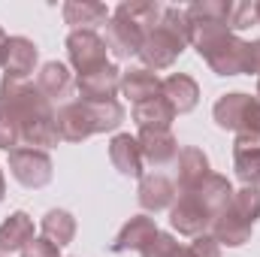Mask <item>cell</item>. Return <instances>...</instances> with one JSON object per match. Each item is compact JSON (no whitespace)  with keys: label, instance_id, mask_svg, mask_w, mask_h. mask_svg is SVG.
<instances>
[{"label":"cell","instance_id":"cell-10","mask_svg":"<svg viewBox=\"0 0 260 257\" xmlns=\"http://www.w3.org/2000/svg\"><path fill=\"white\" fill-rule=\"evenodd\" d=\"M55 124H58V136L67 142H85L88 136H94V118H91V109L88 103L79 97V100H70L64 106H58L55 112Z\"/></svg>","mask_w":260,"mask_h":257},{"label":"cell","instance_id":"cell-17","mask_svg":"<svg viewBox=\"0 0 260 257\" xmlns=\"http://www.w3.org/2000/svg\"><path fill=\"white\" fill-rule=\"evenodd\" d=\"M209 173L212 170H209V157H206L203 148H194V145L182 148L179 157H176V191L179 194L194 191L197 185L206 182Z\"/></svg>","mask_w":260,"mask_h":257},{"label":"cell","instance_id":"cell-24","mask_svg":"<svg viewBox=\"0 0 260 257\" xmlns=\"http://www.w3.org/2000/svg\"><path fill=\"white\" fill-rule=\"evenodd\" d=\"M30 239H34V221L27 212H12L0 224V254L21 251Z\"/></svg>","mask_w":260,"mask_h":257},{"label":"cell","instance_id":"cell-2","mask_svg":"<svg viewBox=\"0 0 260 257\" xmlns=\"http://www.w3.org/2000/svg\"><path fill=\"white\" fill-rule=\"evenodd\" d=\"M191 43V18L188 9L182 6H164L160 21L145 34L142 49H139V61L145 70H167L179 61V55L188 49Z\"/></svg>","mask_w":260,"mask_h":257},{"label":"cell","instance_id":"cell-1","mask_svg":"<svg viewBox=\"0 0 260 257\" xmlns=\"http://www.w3.org/2000/svg\"><path fill=\"white\" fill-rule=\"evenodd\" d=\"M0 106L12 115L21 133V145L30 148H55L61 142L55 124V103L27 79H0Z\"/></svg>","mask_w":260,"mask_h":257},{"label":"cell","instance_id":"cell-5","mask_svg":"<svg viewBox=\"0 0 260 257\" xmlns=\"http://www.w3.org/2000/svg\"><path fill=\"white\" fill-rule=\"evenodd\" d=\"M212 118L221 130H230L236 136H260V97L233 91L218 97Z\"/></svg>","mask_w":260,"mask_h":257},{"label":"cell","instance_id":"cell-6","mask_svg":"<svg viewBox=\"0 0 260 257\" xmlns=\"http://www.w3.org/2000/svg\"><path fill=\"white\" fill-rule=\"evenodd\" d=\"M9 173L18 185L24 188H46L55 176V164L49 157V151L43 148H30V145H18L9 151Z\"/></svg>","mask_w":260,"mask_h":257},{"label":"cell","instance_id":"cell-23","mask_svg":"<svg viewBox=\"0 0 260 257\" xmlns=\"http://www.w3.org/2000/svg\"><path fill=\"white\" fill-rule=\"evenodd\" d=\"M164 97L170 100L176 115H185V112H191L200 103V85L188 73H173V76L164 79Z\"/></svg>","mask_w":260,"mask_h":257},{"label":"cell","instance_id":"cell-19","mask_svg":"<svg viewBox=\"0 0 260 257\" xmlns=\"http://www.w3.org/2000/svg\"><path fill=\"white\" fill-rule=\"evenodd\" d=\"M121 94L127 97L130 103H145L164 94V79H157L151 70L145 67H130L121 73Z\"/></svg>","mask_w":260,"mask_h":257},{"label":"cell","instance_id":"cell-8","mask_svg":"<svg viewBox=\"0 0 260 257\" xmlns=\"http://www.w3.org/2000/svg\"><path fill=\"white\" fill-rule=\"evenodd\" d=\"M67 55H70V64H73V70L79 76L109 64L106 61V55H109L106 40L97 30H70V37H67Z\"/></svg>","mask_w":260,"mask_h":257},{"label":"cell","instance_id":"cell-32","mask_svg":"<svg viewBox=\"0 0 260 257\" xmlns=\"http://www.w3.org/2000/svg\"><path fill=\"white\" fill-rule=\"evenodd\" d=\"M191 251H194V257H221V245L215 242L212 233H203L191 242Z\"/></svg>","mask_w":260,"mask_h":257},{"label":"cell","instance_id":"cell-22","mask_svg":"<svg viewBox=\"0 0 260 257\" xmlns=\"http://www.w3.org/2000/svg\"><path fill=\"white\" fill-rule=\"evenodd\" d=\"M130 118L139 130H170V124L176 121V109L170 106V100L160 94L154 100H145V103H136L130 109Z\"/></svg>","mask_w":260,"mask_h":257},{"label":"cell","instance_id":"cell-37","mask_svg":"<svg viewBox=\"0 0 260 257\" xmlns=\"http://www.w3.org/2000/svg\"><path fill=\"white\" fill-rule=\"evenodd\" d=\"M257 97H260V79H257Z\"/></svg>","mask_w":260,"mask_h":257},{"label":"cell","instance_id":"cell-21","mask_svg":"<svg viewBox=\"0 0 260 257\" xmlns=\"http://www.w3.org/2000/svg\"><path fill=\"white\" fill-rule=\"evenodd\" d=\"M61 12H64V21L73 30H94L112 18L106 3H97V0H70V3H64Z\"/></svg>","mask_w":260,"mask_h":257},{"label":"cell","instance_id":"cell-12","mask_svg":"<svg viewBox=\"0 0 260 257\" xmlns=\"http://www.w3.org/2000/svg\"><path fill=\"white\" fill-rule=\"evenodd\" d=\"M76 88H79L82 100H118L121 70L115 64H106L100 70L82 73V76H76Z\"/></svg>","mask_w":260,"mask_h":257},{"label":"cell","instance_id":"cell-33","mask_svg":"<svg viewBox=\"0 0 260 257\" xmlns=\"http://www.w3.org/2000/svg\"><path fill=\"white\" fill-rule=\"evenodd\" d=\"M245 73L251 76H257L260 79V40H251L248 46H245Z\"/></svg>","mask_w":260,"mask_h":257},{"label":"cell","instance_id":"cell-36","mask_svg":"<svg viewBox=\"0 0 260 257\" xmlns=\"http://www.w3.org/2000/svg\"><path fill=\"white\" fill-rule=\"evenodd\" d=\"M254 18H257V24H260V3H254Z\"/></svg>","mask_w":260,"mask_h":257},{"label":"cell","instance_id":"cell-38","mask_svg":"<svg viewBox=\"0 0 260 257\" xmlns=\"http://www.w3.org/2000/svg\"><path fill=\"white\" fill-rule=\"evenodd\" d=\"M0 257H3V254H0Z\"/></svg>","mask_w":260,"mask_h":257},{"label":"cell","instance_id":"cell-16","mask_svg":"<svg viewBox=\"0 0 260 257\" xmlns=\"http://www.w3.org/2000/svg\"><path fill=\"white\" fill-rule=\"evenodd\" d=\"M160 230H157V224H154V218H148V215H133L127 224L118 230V236L109 242V251L112 254H124V251H142L154 236H157Z\"/></svg>","mask_w":260,"mask_h":257},{"label":"cell","instance_id":"cell-9","mask_svg":"<svg viewBox=\"0 0 260 257\" xmlns=\"http://www.w3.org/2000/svg\"><path fill=\"white\" fill-rule=\"evenodd\" d=\"M145 27L136 24L133 18L121 15V12H112V18L106 21V49L118 58V61H130L133 55L139 58V49H142V40H145Z\"/></svg>","mask_w":260,"mask_h":257},{"label":"cell","instance_id":"cell-18","mask_svg":"<svg viewBox=\"0 0 260 257\" xmlns=\"http://www.w3.org/2000/svg\"><path fill=\"white\" fill-rule=\"evenodd\" d=\"M233 170L245 188H260V136H236Z\"/></svg>","mask_w":260,"mask_h":257},{"label":"cell","instance_id":"cell-28","mask_svg":"<svg viewBox=\"0 0 260 257\" xmlns=\"http://www.w3.org/2000/svg\"><path fill=\"white\" fill-rule=\"evenodd\" d=\"M142 257H194L191 251V245H182L176 236H170V233H157L142 251Z\"/></svg>","mask_w":260,"mask_h":257},{"label":"cell","instance_id":"cell-7","mask_svg":"<svg viewBox=\"0 0 260 257\" xmlns=\"http://www.w3.org/2000/svg\"><path fill=\"white\" fill-rule=\"evenodd\" d=\"M212 221H215V215L203 206V200L197 197L194 191H185L176 197V203L170 206V224H173V230H179L182 236H203V233H209L212 230Z\"/></svg>","mask_w":260,"mask_h":257},{"label":"cell","instance_id":"cell-20","mask_svg":"<svg viewBox=\"0 0 260 257\" xmlns=\"http://www.w3.org/2000/svg\"><path fill=\"white\" fill-rule=\"evenodd\" d=\"M37 88L52 100V103H70V94H73V76H70V70L67 64L61 61H49V64L40 67V73H37Z\"/></svg>","mask_w":260,"mask_h":257},{"label":"cell","instance_id":"cell-25","mask_svg":"<svg viewBox=\"0 0 260 257\" xmlns=\"http://www.w3.org/2000/svg\"><path fill=\"white\" fill-rule=\"evenodd\" d=\"M40 230H43V236L49 242H55L58 248H64L76 236V218L70 212H64V209H49L43 215V221H40Z\"/></svg>","mask_w":260,"mask_h":257},{"label":"cell","instance_id":"cell-31","mask_svg":"<svg viewBox=\"0 0 260 257\" xmlns=\"http://www.w3.org/2000/svg\"><path fill=\"white\" fill-rule=\"evenodd\" d=\"M21 257H61V248L55 245V242H49L46 236H34L24 248H21Z\"/></svg>","mask_w":260,"mask_h":257},{"label":"cell","instance_id":"cell-29","mask_svg":"<svg viewBox=\"0 0 260 257\" xmlns=\"http://www.w3.org/2000/svg\"><path fill=\"white\" fill-rule=\"evenodd\" d=\"M21 145V133H18V124L12 121V115L0 106V148L3 151H12Z\"/></svg>","mask_w":260,"mask_h":257},{"label":"cell","instance_id":"cell-4","mask_svg":"<svg viewBox=\"0 0 260 257\" xmlns=\"http://www.w3.org/2000/svg\"><path fill=\"white\" fill-rule=\"evenodd\" d=\"M260 218V188H239L233 191V200L227 203V209L212 221V236L218 245H227V248H242L251 233H254V224Z\"/></svg>","mask_w":260,"mask_h":257},{"label":"cell","instance_id":"cell-15","mask_svg":"<svg viewBox=\"0 0 260 257\" xmlns=\"http://www.w3.org/2000/svg\"><path fill=\"white\" fill-rule=\"evenodd\" d=\"M176 182L167 179L164 173H145L139 179V191H136V200L145 212H160V209H170L176 203Z\"/></svg>","mask_w":260,"mask_h":257},{"label":"cell","instance_id":"cell-35","mask_svg":"<svg viewBox=\"0 0 260 257\" xmlns=\"http://www.w3.org/2000/svg\"><path fill=\"white\" fill-rule=\"evenodd\" d=\"M6 197V179H3V170H0V200Z\"/></svg>","mask_w":260,"mask_h":257},{"label":"cell","instance_id":"cell-3","mask_svg":"<svg viewBox=\"0 0 260 257\" xmlns=\"http://www.w3.org/2000/svg\"><path fill=\"white\" fill-rule=\"evenodd\" d=\"M191 46L212 67L215 76L245 73V40H239L227 24H191Z\"/></svg>","mask_w":260,"mask_h":257},{"label":"cell","instance_id":"cell-26","mask_svg":"<svg viewBox=\"0 0 260 257\" xmlns=\"http://www.w3.org/2000/svg\"><path fill=\"white\" fill-rule=\"evenodd\" d=\"M85 103H88V109H91V118H94L97 133L121 127V121H124V106H121V100H85Z\"/></svg>","mask_w":260,"mask_h":257},{"label":"cell","instance_id":"cell-14","mask_svg":"<svg viewBox=\"0 0 260 257\" xmlns=\"http://www.w3.org/2000/svg\"><path fill=\"white\" fill-rule=\"evenodd\" d=\"M40 61V49L34 46V40L27 37H9L3 46V76L9 79H27Z\"/></svg>","mask_w":260,"mask_h":257},{"label":"cell","instance_id":"cell-30","mask_svg":"<svg viewBox=\"0 0 260 257\" xmlns=\"http://www.w3.org/2000/svg\"><path fill=\"white\" fill-rule=\"evenodd\" d=\"M251 24H257V18H254V3H233L230 30L236 34V30H245V27H251Z\"/></svg>","mask_w":260,"mask_h":257},{"label":"cell","instance_id":"cell-34","mask_svg":"<svg viewBox=\"0 0 260 257\" xmlns=\"http://www.w3.org/2000/svg\"><path fill=\"white\" fill-rule=\"evenodd\" d=\"M6 40H9V37H6L3 27H0V67H3V46H6Z\"/></svg>","mask_w":260,"mask_h":257},{"label":"cell","instance_id":"cell-11","mask_svg":"<svg viewBox=\"0 0 260 257\" xmlns=\"http://www.w3.org/2000/svg\"><path fill=\"white\" fill-rule=\"evenodd\" d=\"M139 148H142V160L151 170H164V167H176L179 157V142L170 130H139Z\"/></svg>","mask_w":260,"mask_h":257},{"label":"cell","instance_id":"cell-27","mask_svg":"<svg viewBox=\"0 0 260 257\" xmlns=\"http://www.w3.org/2000/svg\"><path fill=\"white\" fill-rule=\"evenodd\" d=\"M115 12L127 15V18H133L136 24H142L145 30H151V27L160 21L164 6H160V3H151V0H124V3H118Z\"/></svg>","mask_w":260,"mask_h":257},{"label":"cell","instance_id":"cell-13","mask_svg":"<svg viewBox=\"0 0 260 257\" xmlns=\"http://www.w3.org/2000/svg\"><path fill=\"white\" fill-rule=\"evenodd\" d=\"M109 160L127 179H142L145 176V160H142L139 139L130 136V133H115L109 139Z\"/></svg>","mask_w":260,"mask_h":257}]
</instances>
